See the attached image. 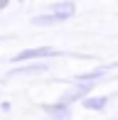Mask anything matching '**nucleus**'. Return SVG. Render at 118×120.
I'll use <instances>...</instances> for the list:
<instances>
[{
  "label": "nucleus",
  "instance_id": "obj_1",
  "mask_svg": "<svg viewBox=\"0 0 118 120\" xmlns=\"http://www.w3.org/2000/svg\"><path fill=\"white\" fill-rule=\"evenodd\" d=\"M103 103H106V101H103V98H101V101H89V105H91V108H94V105L98 108V105H103Z\"/></svg>",
  "mask_w": 118,
  "mask_h": 120
}]
</instances>
